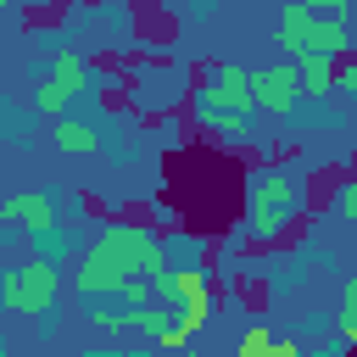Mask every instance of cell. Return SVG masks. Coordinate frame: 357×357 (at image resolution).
<instances>
[{"label": "cell", "instance_id": "cell-1", "mask_svg": "<svg viewBox=\"0 0 357 357\" xmlns=\"http://www.w3.org/2000/svg\"><path fill=\"white\" fill-rule=\"evenodd\" d=\"M56 301H61V268L56 262H22L11 273H0V307L6 312H28L39 318V329H56Z\"/></svg>", "mask_w": 357, "mask_h": 357}, {"label": "cell", "instance_id": "cell-2", "mask_svg": "<svg viewBox=\"0 0 357 357\" xmlns=\"http://www.w3.org/2000/svg\"><path fill=\"white\" fill-rule=\"evenodd\" d=\"M84 84H89V61H84L73 45H56V50H50V73H45L39 89H33V106H39L45 117H61L67 100H73Z\"/></svg>", "mask_w": 357, "mask_h": 357}, {"label": "cell", "instance_id": "cell-3", "mask_svg": "<svg viewBox=\"0 0 357 357\" xmlns=\"http://www.w3.org/2000/svg\"><path fill=\"white\" fill-rule=\"evenodd\" d=\"M195 100H206V106H218V112H229V117H245V123H251V112H257L251 67H240V61H218V67H206V73H201Z\"/></svg>", "mask_w": 357, "mask_h": 357}, {"label": "cell", "instance_id": "cell-4", "mask_svg": "<svg viewBox=\"0 0 357 357\" xmlns=\"http://www.w3.org/2000/svg\"><path fill=\"white\" fill-rule=\"evenodd\" d=\"M251 95H257V112H268V117H296V106H301V78H296V61L257 67V73H251Z\"/></svg>", "mask_w": 357, "mask_h": 357}, {"label": "cell", "instance_id": "cell-5", "mask_svg": "<svg viewBox=\"0 0 357 357\" xmlns=\"http://www.w3.org/2000/svg\"><path fill=\"white\" fill-rule=\"evenodd\" d=\"M296 206H301V173L296 167H262V173H251V212L290 218Z\"/></svg>", "mask_w": 357, "mask_h": 357}, {"label": "cell", "instance_id": "cell-6", "mask_svg": "<svg viewBox=\"0 0 357 357\" xmlns=\"http://www.w3.org/2000/svg\"><path fill=\"white\" fill-rule=\"evenodd\" d=\"M0 218H6L11 229H22V234L56 229V195H45V190H17V195L0 201Z\"/></svg>", "mask_w": 357, "mask_h": 357}, {"label": "cell", "instance_id": "cell-7", "mask_svg": "<svg viewBox=\"0 0 357 357\" xmlns=\"http://www.w3.org/2000/svg\"><path fill=\"white\" fill-rule=\"evenodd\" d=\"M123 284H128V273H123L117 262L95 257V251H84V262L73 268V290H78L84 301H106V296H123Z\"/></svg>", "mask_w": 357, "mask_h": 357}, {"label": "cell", "instance_id": "cell-8", "mask_svg": "<svg viewBox=\"0 0 357 357\" xmlns=\"http://www.w3.org/2000/svg\"><path fill=\"white\" fill-rule=\"evenodd\" d=\"M312 11V6H307ZM351 50V22H346V11H312V33H307V50L301 56H329V61H340Z\"/></svg>", "mask_w": 357, "mask_h": 357}, {"label": "cell", "instance_id": "cell-9", "mask_svg": "<svg viewBox=\"0 0 357 357\" xmlns=\"http://www.w3.org/2000/svg\"><path fill=\"white\" fill-rule=\"evenodd\" d=\"M156 301L173 312V307H184V301H195V296H212V273L206 268H162L156 279Z\"/></svg>", "mask_w": 357, "mask_h": 357}, {"label": "cell", "instance_id": "cell-10", "mask_svg": "<svg viewBox=\"0 0 357 357\" xmlns=\"http://www.w3.org/2000/svg\"><path fill=\"white\" fill-rule=\"evenodd\" d=\"M307 33H312V11H307L301 0L279 6V17H273V45H284V50H290V61L307 50Z\"/></svg>", "mask_w": 357, "mask_h": 357}, {"label": "cell", "instance_id": "cell-11", "mask_svg": "<svg viewBox=\"0 0 357 357\" xmlns=\"http://www.w3.org/2000/svg\"><path fill=\"white\" fill-rule=\"evenodd\" d=\"M335 73H340V61H329V56H296L301 100H307V95H312V100H324V95L335 89Z\"/></svg>", "mask_w": 357, "mask_h": 357}, {"label": "cell", "instance_id": "cell-12", "mask_svg": "<svg viewBox=\"0 0 357 357\" xmlns=\"http://www.w3.org/2000/svg\"><path fill=\"white\" fill-rule=\"evenodd\" d=\"M50 145H56L61 156H89V151H100V134H95L89 123H78V117H56Z\"/></svg>", "mask_w": 357, "mask_h": 357}, {"label": "cell", "instance_id": "cell-13", "mask_svg": "<svg viewBox=\"0 0 357 357\" xmlns=\"http://www.w3.org/2000/svg\"><path fill=\"white\" fill-rule=\"evenodd\" d=\"M195 112H201V123H206L212 134H223V139H245V134H251L245 117H229V112H218V106H206V100H195Z\"/></svg>", "mask_w": 357, "mask_h": 357}, {"label": "cell", "instance_id": "cell-14", "mask_svg": "<svg viewBox=\"0 0 357 357\" xmlns=\"http://www.w3.org/2000/svg\"><path fill=\"white\" fill-rule=\"evenodd\" d=\"M167 329H173V312H167L162 301H151V307H139V312H134V335H145L151 346H156Z\"/></svg>", "mask_w": 357, "mask_h": 357}, {"label": "cell", "instance_id": "cell-15", "mask_svg": "<svg viewBox=\"0 0 357 357\" xmlns=\"http://www.w3.org/2000/svg\"><path fill=\"white\" fill-rule=\"evenodd\" d=\"M28 240H33V251H39V262H56V257H61V251L73 245V234H67L61 223H56V229H39V234H28Z\"/></svg>", "mask_w": 357, "mask_h": 357}, {"label": "cell", "instance_id": "cell-16", "mask_svg": "<svg viewBox=\"0 0 357 357\" xmlns=\"http://www.w3.org/2000/svg\"><path fill=\"white\" fill-rule=\"evenodd\" d=\"M89 324L106 335H123V329H134V312L128 307H89Z\"/></svg>", "mask_w": 357, "mask_h": 357}, {"label": "cell", "instance_id": "cell-17", "mask_svg": "<svg viewBox=\"0 0 357 357\" xmlns=\"http://www.w3.org/2000/svg\"><path fill=\"white\" fill-rule=\"evenodd\" d=\"M151 301H156V284H151L145 273H134V279L123 284V307H128V312H139V307H151Z\"/></svg>", "mask_w": 357, "mask_h": 357}, {"label": "cell", "instance_id": "cell-18", "mask_svg": "<svg viewBox=\"0 0 357 357\" xmlns=\"http://www.w3.org/2000/svg\"><path fill=\"white\" fill-rule=\"evenodd\" d=\"M268 329L262 324H251V329H240V340H234V357H268Z\"/></svg>", "mask_w": 357, "mask_h": 357}, {"label": "cell", "instance_id": "cell-19", "mask_svg": "<svg viewBox=\"0 0 357 357\" xmlns=\"http://www.w3.org/2000/svg\"><path fill=\"white\" fill-rule=\"evenodd\" d=\"M335 218H340V223H357V178H346V184L335 190Z\"/></svg>", "mask_w": 357, "mask_h": 357}, {"label": "cell", "instance_id": "cell-20", "mask_svg": "<svg viewBox=\"0 0 357 357\" xmlns=\"http://www.w3.org/2000/svg\"><path fill=\"white\" fill-rule=\"evenodd\" d=\"M346 324H357V273L340 284V329H346Z\"/></svg>", "mask_w": 357, "mask_h": 357}, {"label": "cell", "instance_id": "cell-21", "mask_svg": "<svg viewBox=\"0 0 357 357\" xmlns=\"http://www.w3.org/2000/svg\"><path fill=\"white\" fill-rule=\"evenodd\" d=\"M78 357H156V351H128V346H84Z\"/></svg>", "mask_w": 357, "mask_h": 357}, {"label": "cell", "instance_id": "cell-22", "mask_svg": "<svg viewBox=\"0 0 357 357\" xmlns=\"http://www.w3.org/2000/svg\"><path fill=\"white\" fill-rule=\"evenodd\" d=\"M268 357H301V340H290V335H273V340H268Z\"/></svg>", "mask_w": 357, "mask_h": 357}, {"label": "cell", "instance_id": "cell-23", "mask_svg": "<svg viewBox=\"0 0 357 357\" xmlns=\"http://www.w3.org/2000/svg\"><path fill=\"white\" fill-rule=\"evenodd\" d=\"M335 89H346V95H357V61H346V67L335 73Z\"/></svg>", "mask_w": 357, "mask_h": 357}, {"label": "cell", "instance_id": "cell-24", "mask_svg": "<svg viewBox=\"0 0 357 357\" xmlns=\"http://www.w3.org/2000/svg\"><path fill=\"white\" fill-rule=\"evenodd\" d=\"M340 346H357V324H346V329H340Z\"/></svg>", "mask_w": 357, "mask_h": 357}, {"label": "cell", "instance_id": "cell-25", "mask_svg": "<svg viewBox=\"0 0 357 357\" xmlns=\"http://www.w3.org/2000/svg\"><path fill=\"white\" fill-rule=\"evenodd\" d=\"M6 240H11V223H6V218H0V245H6Z\"/></svg>", "mask_w": 357, "mask_h": 357}, {"label": "cell", "instance_id": "cell-26", "mask_svg": "<svg viewBox=\"0 0 357 357\" xmlns=\"http://www.w3.org/2000/svg\"><path fill=\"white\" fill-rule=\"evenodd\" d=\"M178 357H206V351H195V346H190V351H178Z\"/></svg>", "mask_w": 357, "mask_h": 357}, {"label": "cell", "instance_id": "cell-27", "mask_svg": "<svg viewBox=\"0 0 357 357\" xmlns=\"http://www.w3.org/2000/svg\"><path fill=\"white\" fill-rule=\"evenodd\" d=\"M351 61H357V28H351Z\"/></svg>", "mask_w": 357, "mask_h": 357}]
</instances>
